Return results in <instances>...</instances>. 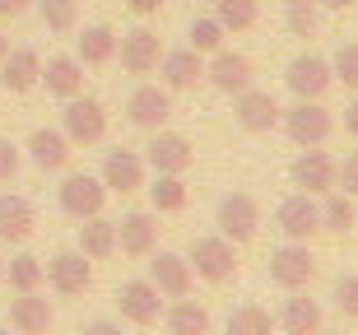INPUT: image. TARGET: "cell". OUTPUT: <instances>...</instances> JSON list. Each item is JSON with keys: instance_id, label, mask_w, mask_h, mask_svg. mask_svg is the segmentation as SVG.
I'll return each instance as SVG.
<instances>
[{"instance_id": "6da1fadb", "label": "cell", "mask_w": 358, "mask_h": 335, "mask_svg": "<svg viewBox=\"0 0 358 335\" xmlns=\"http://www.w3.org/2000/svg\"><path fill=\"white\" fill-rule=\"evenodd\" d=\"M191 270H196L205 284H228L238 275V256H233V242L224 233H210V238H196L191 247Z\"/></svg>"}, {"instance_id": "7a4b0ae2", "label": "cell", "mask_w": 358, "mask_h": 335, "mask_svg": "<svg viewBox=\"0 0 358 335\" xmlns=\"http://www.w3.org/2000/svg\"><path fill=\"white\" fill-rule=\"evenodd\" d=\"M61 121H66V140L70 145H98L107 135V112H103V103H93V98H84V94H75V98H66V112H61Z\"/></svg>"}, {"instance_id": "3957f363", "label": "cell", "mask_w": 358, "mask_h": 335, "mask_svg": "<svg viewBox=\"0 0 358 335\" xmlns=\"http://www.w3.org/2000/svg\"><path fill=\"white\" fill-rule=\"evenodd\" d=\"M279 121H284L289 140H293V145H303V149L307 145H326L331 131H335V117L321 108V98H317V103H298V108L279 112Z\"/></svg>"}, {"instance_id": "277c9868", "label": "cell", "mask_w": 358, "mask_h": 335, "mask_svg": "<svg viewBox=\"0 0 358 335\" xmlns=\"http://www.w3.org/2000/svg\"><path fill=\"white\" fill-rule=\"evenodd\" d=\"M47 280H52V289L61 298H80V294H89V284H93V266L80 247H61L47 261Z\"/></svg>"}, {"instance_id": "5b68a950", "label": "cell", "mask_w": 358, "mask_h": 335, "mask_svg": "<svg viewBox=\"0 0 358 335\" xmlns=\"http://www.w3.org/2000/svg\"><path fill=\"white\" fill-rule=\"evenodd\" d=\"M214 224H219V233H224L228 242H252L256 228H261V205H256L247 191H233V196L219 201Z\"/></svg>"}, {"instance_id": "8992f818", "label": "cell", "mask_w": 358, "mask_h": 335, "mask_svg": "<svg viewBox=\"0 0 358 335\" xmlns=\"http://www.w3.org/2000/svg\"><path fill=\"white\" fill-rule=\"evenodd\" d=\"M56 201H61V210H66L70 219H93V215H103L107 187L89 173H70L66 182L56 187Z\"/></svg>"}, {"instance_id": "52a82bcc", "label": "cell", "mask_w": 358, "mask_h": 335, "mask_svg": "<svg viewBox=\"0 0 358 335\" xmlns=\"http://www.w3.org/2000/svg\"><path fill=\"white\" fill-rule=\"evenodd\" d=\"M284 84H289V94L298 98V103H317L335 84V70H331V61H321V56H298L289 66V75H284Z\"/></svg>"}, {"instance_id": "ba28073f", "label": "cell", "mask_w": 358, "mask_h": 335, "mask_svg": "<svg viewBox=\"0 0 358 335\" xmlns=\"http://www.w3.org/2000/svg\"><path fill=\"white\" fill-rule=\"evenodd\" d=\"M117 308H121V317H126L131 326H159L163 294L149 280H131V284H121V289H117Z\"/></svg>"}, {"instance_id": "9c48e42d", "label": "cell", "mask_w": 358, "mask_h": 335, "mask_svg": "<svg viewBox=\"0 0 358 335\" xmlns=\"http://www.w3.org/2000/svg\"><path fill=\"white\" fill-rule=\"evenodd\" d=\"M293 187L307 191V196H326V191H335V159L326 154V149L307 145L298 159H293Z\"/></svg>"}, {"instance_id": "30bf717a", "label": "cell", "mask_w": 358, "mask_h": 335, "mask_svg": "<svg viewBox=\"0 0 358 335\" xmlns=\"http://www.w3.org/2000/svg\"><path fill=\"white\" fill-rule=\"evenodd\" d=\"M191 159H196L191 140L177 135V131H163V126H159V135L145 145V163L154 168V173H177V177H182L186 168H191Z\"/></svg>"}, {"instance_id": "8fae6325", "label": "cell", "mask_w": 358, "mask_h": 335, "mask_svg": "<svg viewBox=\"0 0 358 335\" xmlns=\"http://www.w3.org/2000/svg\"><path fill=\"white\" fill-rule=\"evenodd\" d=\"M275 219H279V228H284V238H289V242H307L321 228L317 196H307V191L284 196V201H279V210H275Z\"/></svg>"}, {"instance_id": "7c38bea8", "label": "cell", "mask_w": 358, "mask_h": 335, "mask_svg": "<svg viewBox=\"0 0 358 335\" xmlns=\"http://www.w3.org/2000/svg\"><path fill=\"white\" fill-rule=\"evenodd\" d=\"M154 261H149V284L159 289L163 298H186L191 294V280H196V270H191V261L177 252H149Z\"/></svg>"}, {"instance_id": "4fadbf2b", "label": "cell", "mask_w": 358, "mask_h": 335, "mask_svg": "<svg viewBox=\"0 0 358 335\" xmlns=\"http://www.w3.org/2000/svg\"><path fill=\"white\" fill-rule=\"evenodd\" d=\"M312 270H317V261H312V252H307V242H289V247H279L275 256H270V280L279 284V289H307V280H312Z\"/></svg>"}, {"instance_id": "5bb4252c", "label": "cell", "mask_w": 358, "mask_h": 335, "mask_svg": "<svg viewBox=\"0 0 358 335\" xmlns=\"http://www.w3.org/2000/svg\"><path fill=\"white\" fill-rule=\"evenodd\" d=\"M107 191H121V196H131V191L145 187V159L135 154V149H107L103 159V177H98Z\"/></svg>"}, {"instance_id": "9a60e30c", "label": "cell", "mask_w": 358, "mask_h": 335, "mask_svg": "<svg viewBox=\"0 0 358 335\" xmlns=\"http://www.w3.org/2000/svg\"><path fill=\"white\" fill-rule=\"evenodd\" d=\"M117 252L126 256H149V252H159V224H154V215L149 210H135V215H126L117 224Z\"/></svg>"}, {"instance_id": "2e32d148", "label": "cell", "mask_w": 358, "mask_h": 335, "mask_svg": "<svg viewBox=\"0 0 358 335\" xmlns=\"http://www.w3.org/2000/svg\"><path fill=\"white\" fill-rule=\"evenodd\" d=\"M205 75H210V84L214 89H219V94H233L238 98L242 89H252V61H247V56H238V52H224V47H219V52H214V61L210 66H205Z\"/></svg>"}, {"instance_id": "e0dca14e", "label": "cell", "mask_w": 358, "mask_h": 335, "mask_svg": "<svg viewBox=\"0 0 358 335\" xmlns=\"http://www.w3.org/2000/svg\"><path fill=\"white\" fill-rule=\"evenodd\" d=\"M233 117H238L242 131H252V135L275 131V126H279V103L266 94V89H242V94H238V108H233Z\"/></svg>"}, {"instance_id": "ac0fdd59", "label": "cell", "mask_w": 358, "mask_h": 335, "mask_svg": "<svg viewBox=\"0 0 358 335\" xmlns=\"http://www.w3.org/2000/svg\"><path fill=\"white\" fill-rule=\"evenodd\" d=\"M159 33H149V28H131L126 38H121V70L126 75H149V70H159Z\"/></svg>"}, {"instance_id": "d6986e66", "label": "cell", "mask_w": 358, "mask_h": 335, "mask_svg": "<svg viewBox=\"0 0 358 335\" xmlns=\"http://www.w3.org/2000/svg\"><path fill=\"white\" fill-rule=\"evenodd\" d=\"M42 75V56L33 47H10L5 61H0V84L10 89V94H28Z\"/></svg>"}, {"instance_id": "ffe728a7", "label": "cell", "mask_w": 358, "mask_h": 335, "mask_svg": "<svg viewBox=\"0 0 358 335\" xmlns=\"http://www.w3.org/2000/svg\"><path fill=\"white\" fill-rule=\"evenodd\" d=\"M33 228H38L33 201H24V196H0V242L19 247V242L33 238Z\"/></svg>"}, {"instance_id": "44dd1931", "label": "cell", "mask_w": 358, "mask_h": 335, "mask_svg": "<svg viewBox=\"0 0 358 335\" xmlns=\"http://www.w3.org/2000/svg\"><path fill=\"white\" fill-rule=\"evenodd\" d=\"M168 112H173V98H168V89H154V84L135 89L131 103H126V117L135 126H145V131H159L163 121H168Z\"/></svg>"}, {"instance_id": "7402d4cb", "label": "cell", "mask_w": 358, "mask_h": 335, "mask_svg": "<svg viewBox=\"0 0 358 335\" xmlns=\"http://www.w3.org/2000/svg\"><path fill=\"white\" fill-rule=\"evenodd\" d=\"M10 326H14V335H47L52 331V303L38 298V289L19 294L10 303Z\"/></svg>"}, {"instance_id": "603a6c76", "label": "cell", "mask_w": 358, "mask_h": 335, "mask_svg": "<svg viewBox=\"0 0 358 335\" xmlns=\"http://www.w3.org/2000/svg\"><path fill=\"white\" fill-rule=\"evenodd\" d=\"M159 66H163V84H168V89H196V80H205V56L191 52V47L163 52Z\"/></svg>"}, {"instance_id": "cb8c5ba5", "label": "cell", "mask_w": 358, "mask_h": 335, "mask_svg": "<svg viewBox=\"0 0 358 335\" xmlns=\"http://www.w3.org/2000/svg\"><path fill=\"white\" fill-rule=\"evenodd\" d=\"M38 80L47 84V94H56V98H75V94H84V66L75 61V56H52V61L42 66Z\"/></svg>"}, {"instance_id": "d4e9b609", "label": "cell", "mask_w": 358, "mask_h": 335, "mask_svg": "<svg viewBox=\"0 0 358 335\" xmlns=\"http://www.w3.org/2000/svg\"><path fill=\"white\" fill-rule=\"evenodd\" d=\"M279 331L284 335H317L321 331V303L317 298H303L293 289V298H284V312H279Z\"/></svg>"}, {"instance_id": "484cf974", "label": "cell", "mask_w": 358, "mask_h": 335, "mask_svg": "<svg viewBox=\"0 0 358 335\" xmlns=\"http://www.w3.org/2000/svg\"><path fill=\"white\" fill-rule=\"evenodd\" d=\"M28 154H33V163L38 168H47V173H56V168H66L70 163V140H66V131H33L28 135Z\"/></svg>"}, {"instance_id": "4316f807", "label": "cell", "mask_w": 358, "mask_h": 335, "mask_svg": "<svg viewBox=\"0 0 358 335\" xmlns=\"http://www.w3.org/2000/svg\"><path fill=\"white\" fill-rule=\"evenodd\" d=\"M80 252L89 256V261H107V256L117 252V224L103 219V215L80 219Z\"/></svg>"}, {"instance_id": "83f0119b", "label": "cell", "mask_w": 358, "mask_h": 335, "mask_svg": "<svg viewBox=\"0 0 358 335\" xmlns=\"http://www.w3.org/2000/svg\"><path fill=\"white\" fill-rule=\"evenodd\" d=\"M117 56V33L112 28H103V24H93V28H84V38H80V66H107Z\"/></svg>"}, {"instance_id": "f1b7e54d", "label": "cell", "mask_w": 358, "mask_h": 335, "mask_svg": "<svg viewBox=\"0 0 358 335\" xmlns=\"http://www.w3.org/2000/svg\"><path fill=\"white\" fill-rule=\"evenodd\" d=\"M168 331L173 335H210V312L191 303V298H177L168 308Z\"/></svg>"}, {"instance_id": "f546056e", "label": "cell", "mask_w": 358, "mask_h": 335, "mask_svg": "<svg viewBox=\"0 0 358 335\" xmlns=\"http://www.w3.org/2000/svg\"><path fill=\"white\" fill-rule=\"evenodd\" d=\"M149 205H154V215H177V210H186V182L177 173H159V182L149 187Z\"/></svg>"}, {"instance_id": "4dcf8cb0", "label": "cell", "mask_w": 358, "mask_h": 335, "mask_svg": "<svg viewBox=\"0 0 358 335\" xmlns=\"http://www.w3.org/2000/svg\"><path fill=\"white\" fill-rule=\"evenodd\" d=\"M214 19L224 24V33H247L256 28L261 10H256V0H214Z\"/></svg>"}, {"instance_id": "1f68e13d", "label": "cell", "mask_w": 358, "mask_h": 335, "mask_svg": "<svg viewBox=\"0 0 358 335\" xmlns=\"http://www.w3.org/2000/svg\"><path fill=\"white\" fill-rule=\"evenodd\" d=\"M321 215V228H331V233H349L354 228V201H349L345 191H326L317 205Z\"/></svg>"}, {"instance_id": "d6a6232c", "label": "cell", "mask_w": 358, "mask_h": 335, "mask_svg": "<svg viewBox=\"0 0 358 335\" xmlns=\"http://www.w3.org/2000/svg\"><path fill=\"white\" fill-rule=\"evenodd\" d=\"M42 280H47V270H42L38 256H14L5 266V284L14 294H33V289H42Z\"/></svg>"}, {"instance_id": "836d02e7", "label": "cell", "mask_w": 358, "mask_h": 335, "mask_svg": "<svg viewBox=\"0 0 358 335\" xmlns=\"http://www.w3.org/2000/svg\"><path fill=\"white\" fill-rule=\"evenodd\" d=\"M270 331H275V322L261 303H242L228 312V335H270Z\"/></svg>"}, {"instance_id": "e575fe53", "label": "cell", "mask_w": 358, "mask_h": 335, "mask_svg": "<svg viewBox=\"0 0 358 335\" xmlns=\"http://www.w3.org/2000/svg\"><path fill=\"white\" fill-rule=\"evenodd\" d=\"M317 0H284V24L293 38H312L317 33Z\"/></svg>"}, {"instance_id": "d590c367", "label": "cell", "mask_w": 358, "mask_h": 335, "mask_svg": "<svg viewBox=\"0 0 358 335\" xmlns=\"http://www.w3.org/2000/svg\"><path fill=\"white\" fill-rule=\"evenodd\" d=\"M186 38H191V52H200V56H214L219 47H224V24H219L214 14H210V19H196Z\"/></svg>"}, {"instance_id": "8d00e7d4", "label": "cell", "mask_w": 358, "mask_h": 335, "mask_svg": "<svg viewBox=\"0 0 358 335\" xmlns=\"http://www.w3.org/2000/svg\"><path fill=\"white\" fill-rule=\"evenodd\" d=\"M42 24L52 28V33H75L80 24V10H75V0H42Z\"/></svg>"}, {"instance_id": "74e56055", "label": "cell", "mask_w": 358, "mask_h": 335, "mask_svg": "<svg viewBox=\"0 0 358 335\" xmlns=\"http://www.w3.org/2000/svg\"><path fill=\"white\" fill-rule=\"evenodd\" d=\"M331 70H335V80H345L349 89H358V42H345V47L335 52Z\"/></svg>"}, {"instance_id": "f35d334b", "label": "cell", "mask_w": 358, "mask_h": 335, "mask_svg": "<svg viewBox=\"0 0 358 335\" xmlns=\"http://www.w3.org/2000/svg\"><path fill=\"white\" fill-rule=\"evenodd\" d=\"M335 308H340V317H358V275L335 280Z\"/></svg>"}, {"instance_id": "ab89813d", "label": "cell", "mask_w": 358, "mask_h": 335, "mask_svg": "<svg viewBox=\"0 0 358 335\" xmlns=\"http://www.w3.org/2000/svg\"><path fill=\"white\" fill-rule=\"evenodd\" d=\"M335 187H345L349 201H358V154H349L345 163H335Z\"/></svg>"}, {"instance_id": "60d3db41", "label": "cell", "mask_w": 358, "mask_h": 335, "mask_svg": "<svg viewBox=\"0 0 358 335\" xmlns=\"http://www.w3.org/2000/svg\"><path fill=\"white\" fill-rule=\"evenodd\" d=\"M14 173H19V149L10 140H0V182H10Z\"/></svg>"}, {"instance_id": "b9f144b4", "label": "cell", "mask_w": 358, "mask_h": 335, "mask_svg": "<svg viewBox=\"0 0 358 335\" xmlns=\"http://www.w3.org/2000/svg\"><path fill=\"white\" fill-rule=\"evenodd\" d=\"M28 5H33V0H0V19H19Z\"/></svg>"}, {"instance_id": "7bdbcfd3", "label": "cell", "mask_w": 358, "mask_h": 335, "mask_svg": "<svg viewBox=\"0 0 358 335\" xmlns=\"http://www.w3.org/2000/svg\"><path fill=\"white\" fill-rule=\"evenodd\" d=\"M126 5H131L135 14H159L163 5H168V0H126Z\"/></svg>"}, {"instance_id": "ee69618b", "label": "cell", "mask_w": 358, "mask_h": 335, "mask_svg": "<svg viewBox=\"0 0 358 335\" xmlns=\"http://www.w3.org/2000/svg\"><path fill=\"white\" fill-rule=\"evenodd\" d=\"M84 335H121V326L117 322H93V326H84Z\"/></svg>"}, {"instance_id": "f6af8a7d", "label": "cell", "mask_w": 358, "mask_h": 335, "mask_svg": "<svg viewBox=\"0 0 358 335\" xmlns=\"http://www.w3.org/2000/svg\"><path fill=\"white\" fill-rule=\"evenodd\" d=\"M345 131L358 140V103H349V108H345Z\"/></svg>"}, {"instance_id": "bcb514c9", "label": "cell", "mask_w": 358, "mask_h": 335, "mask_svg": "<svg viewBox=\"0 0 358 335\" xmlns=\"http://www.w3.org/2000/svg\"><path fill=\"white\" fill-rule=\"evenodd\" d=\"M354 0H317V10H349Z\"/></svg>"}, {"instance_id": "7dc6e473", "label": "cell", "mask_w": 358, "mask_h": 335, "mask_svg": "<svg viewBox=\"0 0 358 335\" xmlns=\"http://www.w3.org/2000/svg\"><path fill=\"white\" fill-rule=\"evenodd\" d=\"M5 52H10V38H5V33H0V61H5Z\"/></svg>"}, {"instance_id": "c3c4849f", "label": "cell", "mask_w": 358, "mask_h": 335, "mask_svg": "<svg viewBox=\"0 0 358 335\" xmlns=\"http://www.w3.org/2000/svg\"><path fill=\"white\" fill-rule=\"evenodd\" d=\"M317 335H345V331H317Z\"/></svg>"}, {"instance_id": "681fc988", "label": "cell", "mask_w": 358, "mask_h": 335, "mask_svg": "<svg viewBox=\"0 0 358 335\" xmlns=\"http://www.w3.org/2000/svg\"><path fill=\"white\" fill-rule=\"evenodd\" d=\"M0 284H5V261H0Z\"/></svg>"}, {"instance_id": "f907efd6", "label": "cell", "mask_w": 358, "mask_h": 335, "mask_svg": "<svg viewBox=\"0 0 358 335\" xmlns=\"http://www.w3.org/2000/svg\"><path fill=\"white\" fill-rule=\"evenodd\" d=\"M0 335H10V331H0Z\"/></svg>"}]
</instances>
